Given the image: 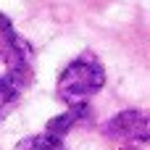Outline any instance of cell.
<instances>
[{
    "mask_svg": "<svg viewBox=\"0 0 150 150\" xmlns=\"http://www.w3.org/2000/svg\"><path fill=\"white\" fill-rule=\"evenodd\" d=\"M8 32H13V26H11V18H8L5 13H0V37H3V34H8Z\"/></svg>",
    "mask_w": 150,
    "mask_h": 150,
    "instance_id": "5b68a950",
    "label": "cell"
},
{
    "mask_svg": "<svg viewBox=\"0 0 150 150\" xmlns=\"http://www.w3.org/2000/svg\"><path fill=\"white\" fill-rule=\"evenodd\" d=\"M16 150H66V145H63L58 137L42 132V134H29V137L18 140Z\"/></svg>",
    "mask_w": 150,
    "mask_h": 150,
    "instance_id": "3957f363",
    "label": "cell"
},
{
    "mask_svg": "<svg viewBox=\"0 0 150 150\" xmlns=\"http://www.w3.org/2000/svg\"><path fill=\"white\" fill-rule=\"evenodd\" d=\"M103 84H105V69L100 66V61L92 53H84L63 69L55 90L63 103L84 105V100L92 98L95 92H100Z\"/></svg>",
    "mask_w": 150,
    "mask_h": 150,
    "instance_id": "6da1fadb",
    "label": "cell"
},
{
    "mask_svg": "<svg viewBox=\"0 0 150 150\" xmlns=\"http://www.w3.org/2000/svg\"><path fill=\"white\" fill-rule=\"evenodd\" d=\"M108 134L124 137V140H137L145 142L150 137V127H148V113L145 111H121L116 113L108 124H105Z\"/></svg>",
    "mask_w": 150,
    "mask_h": 150,
    "instance_id": "7a4b0ae2",
    "label": "cell"
},
{
    "mask_svg": "<svg viewBox=\"0 0 150 150\" xmlns=\"http://www.w3.org/2000/svg\"><path fill=\"white\" fill-rule=\"evenodd\" d=\"M18 98H21V90H18L5 74H0V119H5V116L18 105Z\"/></svg>",
    "mask_w": 150,
    "mask_h": 150,
    "instance_id": "277c9868",
    "label": "cell"
}]
</instances>
